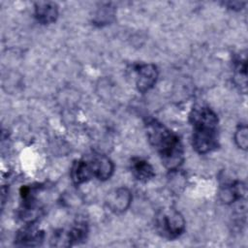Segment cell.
Wrapping results in <instances>:
<instances>
[{
	"label": "cell",
	"instance_id": "obj_3",
	"mask_svg": "<svg viewBox=\"0 0 248 248\" xmlns=\"http://www.w3.org/2000/svg\"><path fill=\"white\" fill-rule=\"evenodd\" d=\"M155 224L158 232L168 239L178 237L185 230L183 216L179 211L171 207L161 209L156 215Z\"/></svg>",
	"mask_w": 248,
	"mask_h": 248
},
{
	"label": "cell",
	"instance_id": "obj_10",
	"mask_svg": "<svg viewBox=\"0 0 248 248\" xmlns=\"http://www.w3.org/2000/svg\"><path fill=\"white\" fill-rule=\"evenodd\" d=\"M131 170L135 178L141 182H146L155 175L152 166L147 161L140 158H134L132 160Z\"/></svg>",
	"mask_w": 248,
	"mask_h": 248
},
{
	"label": "cell",
	"instance_id": "obj_4",
	"mask_svg": "<svg viewBox=\"0 0 248 248\" xmlns=\"http://www.w3.org/2000/svg\"><path fill=\"white\" fill-rule=\"evenodd\" d=\"M45 233L38 229L33 223H27V225L21 228L16 236V243L19 246L35 247L43 243Z\"/></svg>",
	"mask_w": 248,
	"mask_h": 248
},
{
	"label": "cell",
	"instance_id": "obj_5",
	"mask_svg": "<svg viewBox=\"0 0 248 248\" xmlns=\"http://www.w3.org/2000/svg\"><path fill=\"white\" fill-rule=\"evenodd\" d=\"M137 87L140 92H146L156 83L158 70L153 64H140L136 66Z\"/></svg>",
	"mask_w": 248,
	"mask_h": 248
},
{
	"label": "cell",
	"instance_id": "obj_13",
	"mask_svg": "<svg viewBox=\"0 0 248 248\" xmlns=\"http://www.w3.org/2000/svg\"><path fill=\"white\" fill-rule=\"evenodd\" d=\"M234 82L240 87V90L246 91V60L240 58L236 61L234 69Z\"/></svg>",
	"mask_w": 248,
	"mask_h": 248
},
{
	"label": "cell",
	"instance_id": "obj_7",
	"mask_svg": "<svg viewBox=\"0 0 248 248\" xmlns=\"http://www.w3.org/2000/svg\"><path fill=\"white\" fill-rule=\"evenodd\" d=\"M93 176L99 180H107L113 173V164L109 158L102 154H93L89 158Z\"/></svg>",
	"mask_w": 248,
	"mask_h": 248
},
{
	"label": "cell",
	"instance_id": "obj_14",
	"mask_svg": "<svg viewBox=\"0 0 248 248\" xmlns=\"http://www.w3.org/2000/svg\"><path fill=\"white\" fill-rule=\"evenodd\" d=\"M113 16H114V10L112 8H110L108 5H107L98 10V12L94 17V22L99 23V24L108 23L113 17Z\"/></svg>",
	"mask_w": 248,
	"mask_h": 248
},
{
	"label": "cell",
	"instance_id": "obj_1",
	"mask_svg": "<svg viewBox=\"0 0 248 248\" xmlns=\"http://www.w3.org/2000/svg\"><path fill=\"white\" fill-rule=\"evenodd\" d=\"M147 138L158 152L162 163L170 170H175L184 159L183 146L179 138L157 120L145 124Z\"/></svg>",
	"mask_w": 248,
	"mask_h": 248
},
{
	"label": "cell",
	"instance_id": "obj_6",
	"mask_svg": "<svg viewBox=\"0 0 248 248\" xmlns=\"http://www.w3.org/2000/svg\"><path fill=\"white\" fill-rule=\"evenodd\" d=\"M132 202L131 192L127 188H118L111 191L106 200L108 207L115 213L125 211Z\"/></svg>",
	"mask_w": 248,
	"mask_h": 248
},
{
	"label": "cell",
	"instance_id": "obj_12",
	"mask_svg": "<svg viewBox=\"0 0 248 248\" xmlns=\"http://www.w3.org/2000/svg\"><path fill=\"white\" fill-rule=\"evenodd\" d=\"M245 194V186L241 182H234L226 185L220 191L221 200L224 202H233Z\"/></svg>",
	"mask_w": 248,
	"mask_h": 248
},
{
	"label": "cell",
	"instance_id": "obj_15",
	"mask_svg": "<svg viewBox=\"0 0 248 248\" xmlns=\"http://www.w3.org/2000/svg\"><path fill=\"white\" fill-rule=\"evenodd\" d=\"M247 126L246 125H241L237 128L234 134V140L239 148L242 149H247L248 145V137H247Z\"/></svg>",
	"mask_w": 248,
	"mask_h": 248
},
{
	"label": "cell",
	"instance_id": "obj_8",
	"mask_svg": "<svg viewBox=\"0 0 248 248\" xmlns=\"http://www.w3.org/2000/svg\"><path fill=\"white\" fill-rule=\"evenodd\" d=\"M58 7L54 2H37L35 4V17L42 24H49L56 20Z\"/></svg>",
	"mask_w": 248,
	"mask_h": 248
},
{
	"label": "cell",
	"instance_id": "obj_11",
	"mask_svg": "<svg viewBox=\"0 0 248 248\" xmlns=\"http://www.w3.org/2000/svg\"><path fill=\"white\" fill-rule=\"evenodd\" d=\"M88 233V226L84 220L76 221L71 228L65 232L69 246L84 241Z\"/></svg>",
	"mask_w": 248,
	"mask_h": 248
},
{
	"label": "cell",
	"instance_id": "obj_2",
	"mask_svg": "<svg viewBox=\"0 0 248 248\" xmlns=\"http://www.w3.org/2000/svg\"><path fill=\"white\" fill-rule=\"evenodd\" d=\"M191 124L193 126L192 145L198 153L205 154L218 147L217 120L200 119Z\"/></svg>",
	"mask_w": 248,
	"mask_h": 248
},
{
	"label": "cell",
	"instance_id": "obj_9",
	"mask_svg": "<svg viewBox=\"0 0 248 248\" xmlns=\"http://www.w3.org/2000/svg\"><path fill=\"white\" fill-rule=\"evenodd\" d=\"M71 177L75 184L79 185L87 182L93 176V171L88 160L75 161L71 168Z\"/></svg>",
	"mask_w": 248,
	"mask_h": 248
},
{
	"label": "cell",
	"instance_id": "obj_16",
	"mask_svg": "<svg viewBox=\"0 0 248 248\" xmlns=\"http://www.w3.org/2000/svg\"><path fill=\"white\" fill-rule=\"evenodd\" d=\"M244 2H238V1H233V2H224V5L227 6L228 8L232 10H240L244 6Z\"/></svg>",
	"mask_w": 248,
	"mask_h": 248
}]
</instances>
